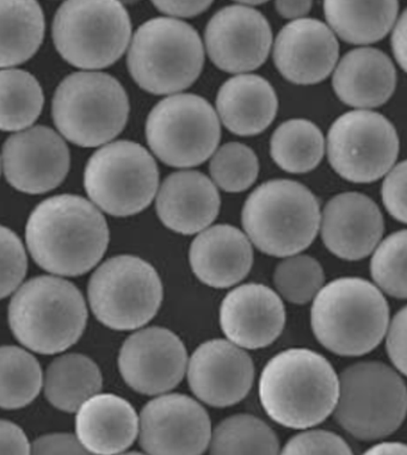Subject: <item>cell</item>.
<instances>
[{
    "label": "cell",
    "mask_w": 407,
    "mask_h": 455,
    "mask_svg": "<svg viewBox=\"0 0 407 455\" xmlns=\"http://www.w3.org/2000/svg\"><path fill=\"white\" fill-rule=\"evenodd\" d=\"M335 34L318 20L300 19L277 35L275 65L287 81L299 85L318 84L331 75L339 60Z\"/></svg>",
    "instance_id": "20"
},
{
    "label": "cell",
    "mask_w": 407,
    "mask_h": 455,
    "mask_svg": "<svg viewBox=\"0 0 407 455\" xmlns=\"http://www.w3.org/2000/svg\"><path fill=\"white\" fill-rule=\"evenodd\" d=\"M88 308L78 288L68 281L40 276L13 295L9 324L16 339L40 354L64 352L84 332Z\"/></svg>",
    "instance_id": "4"
},
{
    "label": "cell",
    "mask_w": 407,
    "mask_h": 455,
    "mask_svg": "<svg viewBox=\"0 0 407 455\" xmlns=\"http://www.w3.org/2000/svg\"><path fill=\"white\" fill-rule=\"evenodd\" d=\"M191 269L197 279L214 288L235 286L252 268L251 242L231 225H217L201 232L190 246Z\"/></svg>",
    "instance_id": "23"
},
{
    "label": "cell",
    "mask_w": 407,
    "mask_h": 455,
    "mask_svg": "<svg viewBox=\"0 0 407 455\" xmlns=\"http://www.w3.org/2000/svg\"><path fill=\"white\" fill-rule=\"evenodd\" d=\"M333 89L347 106L377 108L391 99L396 72L391 59L375 48H358L344 55L335 75Z\"/></svg>",
    "instance_id": "25"
},
{
    "label": "cell",
    "mask_w": 407,
    "mask_h": 455,
    "mask_svg": "<svg viewBox=\"0 0 407 455\" xmlns=\"http://www.w3.org/2000/svg\"><path fill=\"white\" fill-rule=\"evenodd\" d=\"M316 197L301 183L273 180L246 200L243 226L259 251L275 257L298 255L315 241L320 228Z\"/></svg>",
    "instance_id": "5"
},
{
    "label": "cell",
    "mask_w": 407,
    "mask_h": 455,
    "mask_svg": "<svg viewBox=\"0 0 407 455\" xmlns=\"http://www.w3.org/2000/svg\"><path fill=\"white\" fill-rule=\"evenodd\" d=\"M387 354L396 370L406 373V307H403L388 324Z\"/></svg>",
    "instance_id": "41"
},
{
    "label": "cell",
    "mask_w": 407,
    "mask_h": 455,
    "mask_svg": "<svg viewBox=\"0 0 407 455\" xmlns=\"http://www.w3.org/2000/svg\"><path fill=\"white\" fill-rule=\"evenodd\" d=\"M30 455H93L71 434H50L38 437Z\"/></svg>",
    "instance_id": "40"
},
{
    "label": "cell",
    "mask_w": 407,
    "mask_h": 455,
    "mask_svg": "<svg viewBox=\"0 0 407 455\" xmlns=\"http://www.w3.org/2000/svg\"><path fill=\"white\" fill-rule=\"evenodd\" d=\"M280 455H354L349 444L328 430H309L291 437Z\"/></svg>",
    "instance_id": "38"
},
{
    "label": "cell",
    "mask_w": 407,
    "mask_h": 455,
    "mask_svg": "<svg viewBox=\"0 0 407 455\" xmlns=\"http://www.w3.org/2000/svg\"><path fill=\"white\" fill-rule=\"evenodd\" d=\"M211 175L215 184L227 193H240L256 182L259 172L255 152L240 142H228L211 159Z\"/></svg>",
    "instance_id": "35"
},
{
    "label": "cell",
    "mask_w": 407,
    "mask_h": 455,
    "mask_svg": "<svg viewBox=\"0 0 407 455\" xmlns=\"http://www.w3.org/2000/svg\"><path fill=\"white\" fill-rule=\"evenodd\" d=\"M211 2H153V5L165 15L173 17H195L210 9Z\"/></svg>",
    "instance_id": "43"
},
{
    "label": "cell",
    "mask_w": 407,
    "mask_h": 455,
    "mask_svg": "<svg viewBox=\"0 0 407 455\" xmlns=\"http://www.w3.org/2000/svg\"><path fill=\"white\" fill-rule=\"evenodd\" d=\"M392 47L400 68L406 69V12L400 17L393 31Z\"/></svg>",
    "instance_id": "44"
},
{
    "label": "cell",
    "mask_w": 407,
    "mask_h": 455,
    "mask_svg": "<svg viewBox=\"0 0 407 455\" xmlns=\"http://www.w3.org/2000/svg\"><path fill=\"white\" fill-rule=\"evenodd\" d=\"M44 36L43 9L34 0H0V68L29 60Z\"/></svg>",
    "instance_id": "28"
},
{
    "label": "cell",
    "mask_w": 407,
    "mask_h": 455,
    "mask_svg": "<svg viewBox=\"0 0 407 455\" xmlns=\"http://www.w3.org/2000/svg\"><path fill=\"white\" fill-rule=\"evenodd\" d=\"M406 231L395 232L375 250L371 263V276L386 294L405 299L406 288Z\"/></svg>",
    "instance_id": "36"
},
{
    "label": "cell",
    "mask_w": 407,
    "mask_h": 455,
    "mask_svg": "<svg viewBox=\"0 0 407 455\" xmlns=\"http://www.w3.org/2000/svg\"><path fill=\"white\" fill-rule=\"evenodd\" d=\"M363 455H407L405 443H384L375 444Z\"/></svg>",
    "instance_id": "46"
},
{
    "label": "cell",
    "mask_w": 407,
    "mask_h": 455,
    "mask_svg": "<svg viewBox=\"0 0 407 455\" xmlns=\"http://www.w3.org/2000/svg\"><path fill=\"white\" fill-rule=\"evenodd\" d=\"M323 244L339 259L358 260L371 255L384 234L378 204L360 193H344L323 208Z\"/></svg>",
    "instance_id": "21"
},
{
    "label": "cell",
    "mask_w": 407,
    "mask_h": 455,
    "mask_svg": "<svg viewBox=\"0 0 407 455\" xmlns=\"http://www.w3.org/2000/svg\"><path fill=\"white\" fill-rule=\"evenodd\" d=\"M3 168L8 182L20 192L47 193L60 186L68 173V148L51 128H30L6 140Z\"/></svg>",
    "instance_id": "17"
},
{
    "label": "cell",
    "mask_w": 407,
    "mask_h": 455,
    "mask_svg": "<svg viewBox=\"0 0 407 455\" xmlns=\"http://www.w3.org/2000/svg\"><path fill=\"white\" fill-rule=\"evenodd\" d=\"M120 455H145V454L139 453V451H130V453H124V454H120Z\"/></svg>",
    "instance_id": "48"
},
{
    "label": "cell",
    "mask_w": 407,
    "mask_h": 455,
    "mask_svg": "<svg viewBox=\"0 0 407 455\" xmlns=\"http://www.w3.org/2000/svg\"><path fill=\"white\" fill-rule=\"evenodd\" d=\"M276 10L284 19H298L311 12L312 2H276Z\"/></svg>",
    "instance_id": "45"
},
{
    "label": "cell",
    "mask_w": 407,
    "mask_h": 455,
    "mask_svg": "<svg viewBox=\"0 0 407 455\" xmlns=\"http://www.w3.org/2000/svg\"><path fill=\"white\" fill-rule=\"evenodd\" d=\"M210 415L188 395H160L139 419V437L148 455H202L210 446Z\"/></svg>",
    "instance_id": "14"
},
{
    "label": "cell",
    "mask_w": 407,
    "mask_h": 455,
    "mask_svg": "<svg viewBox=\"0 0 407 455\" xmlns=\"http://www.w3.org/2000/svg\"><path fill=\"white\" fill-rule=\"evenodd\" d=\"M333 415L346 432L362 441L384 439L405 419L407 392L398 371L368 361L346 368L339 377Z\"/></svg>",
    "instance_id": "8"
},
{
    "label": "cell",
    "mask_w": 407,
    "mask_h": 455,
    "mask_svg": "<svg viewBox=\"0 0 407 455\" xmlns=\"http://www.w3.org/2000/svg\"><path fill=\"white\" fill-rule=\"evenodd\" d=\"M325 141L322 131L311 121L288 120L274 132L270 155L284 172L305 173L312 172L323 157Z\"/></svg>",
    "instance_id": "30"
},
{
    "label": "cell",
    "mask_w": 407,
    "mask_h": 455,
    "mask_svg": "<svg viewBox=\"0 0 407 455\" xmlns=\"http://www.w3.org/2000/svg\"><path fill=\"white\" fill-rule=\"evenodd\" d=\"M89 301L95 317L108 328L139 329L162 305V280L151 264L139 257H114L93 273Z\"/></svg>",
    "instance_id": "11"
},
{
    "label": "cell",
    "mask_w": 407,
    "mask_h": 455,
    "mask_svg": "<svg viewBox=\"0 0 407 455\" xmlns=\"http://www.w3.org/2000/svg\"><path fill=\"white\" fill-rule=\"evenodd\" d=\"M138 433L137 411L118 395H93L76 413V440L93 455L120 454L133 444Z\"/></svg>",
    "instance_id": "24"
},
{
    "label": "cell",
    "mask_w": 407,
    "mask_h": 455,
    "mask_svg": "<svg viewBox=\"0 0 407 455\" xmlns=\"http://www.w3.org/2000/svg\"><path fill=\"white\" fill-rule=\"evenodd\" d=\"M243 5H259V4H264V2H245V3H243Z\"/></svg>",
    "instance_id": "47"
},
{
    "label": "cell",
    "mask_w": 407,
    "mask_h": 455,
    "mask_svg": "<svg viewBox=\"0 0 407 455\" xmlns=\"http://www.w3.org/2000/svg\"><path fill=\"white\" fill-rule=\"evenodd\" d=\"M146 138L156 157L173 168H194L207 161L221 138L217 111L193 93L160 100L146 123Z\"/></svg>",
    "instance_id": "12"
},
{
    "label": "cell",
    "mask_w": 407,
    "mask_h": 455,
    "mask_svg": "<svg viewBox=\"0 0 407 455\" xmlns=\"http://www.w3.org/2000/svg\"><path fill=\"white\" fill-rule=\"evenodd\" d=\"M26 238L30 255L41 268L55 275L79 276L102 259L109 244V228L92 203L65 194L35 208Z\"/></svg>",
    "instance_id": "1"
},
{
    "label": "cell",
    "mask_w": 407,
    "mask_h": 455,
    "mask_svg": "<svg viewBox=\"0 0 407 455\" xmlns=\"http://www.w3.org/2000/svg\"><path fill=\"white\" fill-rule=\"evenodd\" d=\"M220 324L229 342L239 348H266L283 331L286 308L269 287L243 284L222 300Z\"/></svg>",
    "instance_id": "19"
},
{
    "label": "cell",
    "mask_w": 407,
    "mask_h": 455,
    "mask_svg": "<svg viewBox=\"0 0 407 455\" xmlns=\"http://www.w3.org/2000/svg\"><path fill=\"white\" fill-rule=\"evenodd\" d=\"M204 64L200 35L189 24L169 17L142 24L128 53L132 77L153 95H170L189 88Z\"/></svg>",
    "instance_id": "6"
},
{
    "label": "cell",
    "mask_w": 407,
    "mask_h": 455,
    "mask_svg": "<svg viewBox=\"0 0 407 455\" xmlns=\"http://www.w3.org/2000/svg\"><path fill=\"white\" fill-rule=\"evenodd\" d=\"M217 108L222 124L231 133L252 137L273 124L278 102L267 79L240 75L228 79L219 90Z\"/></svg>",
    "instance_id": "26"
},
{
    "label": "cell",
    "mask_w": 407,
    "mask_h": 455,
    "mask_svg": "<svg viewBox=\"0 0 407 455\" xmlns=\"http://www.w3.org/2000/svg\"><path fill=\"white\" fill-rule=\"evenodd\" d=\"M323 12L332 30L353 44H370L384 39L398 19L399 3L328 0Z\"/></svg>",
    "instance_id": "27"
},
{
    "label": "cell",
    "mask_w": 407,
    "mask_h": 455,
    "mask_svg": "<svg viewBox=\"0 0 407 455\" xmlns=\"http://www.w3.org/2000/svg\"><path fill=\"white\" fill-rule=\"evenodd\" d=\"M40 363L19 347H0V408L15 410L30 404L43 388Z\"/></svg>",
    "instance_id": "33"
},
{
    "label": "cell",
    "mask_w": 407,
    "mask_h": 455,
    "mask_svg": "<svg viewBox=\"0 0 407 455\" xmlns=\"http://www.w3.org/2000/svg\"><path fill=\"white\" fill-rule=\"evenodd\" d=\"M217 187L204 173L180 172L164 180L156 196V213L170 230L182 235L204 231L220 211Z\"/></svg>",
    "instance_id": "22"
},
{
    "label": "cell",
    "mask_w": 407,
    "mask_h": 455,
    "mask_svg": "<svg viewBox=\"0 0 407 455\" xmlns=\"http://www.w3.org/2000/svg\"><path fill=\"white\" fill-rule=\"evenodd\" d=\"M210 455H280L276 433L259 417L240 413L211 430Z\"/></svg>",
    "instance_id": "31"
},
{
    "label": "cell",
    "mask_w": 407,
    "mask_h": 455,
    "mask_svg": "<svg viewBox=\"0 0 407 455\" xmlns=\"http://www.w3.org/2000/svg\"><path fill=\"white\" fill-rule=\"evenodd\" d=\"M132 23L126 8L114 0H69L59 8L53 40L68 64L106 68L126 52Z\"/></svg>",
    "instance_id": "9"
},
{
    "label": "cell",
    "mask_w": 407,
    "mask_h": 455,
    "mask_svg": "<svg viewBox=\"0 0 407 455\" xmlns=\"http://www.w3.org/2000/svg\"><path fill=\"white\" fill-rule=\"evenodd\" d=\"M208 55L217 68L229 73L255 71L266 62L273 44L269 23L262 13L245 5L226 6L206 28Z\"/></svg>",
    "instance_id": "16"
},
{
    "label": "cell",
    "mask_w": 407,
    "mask_h": 455,
    "mask_svg": "<svg viewBox=\"0 0 407 455\" xmlns=\"http://www.w3.org/2000/svg\"><path fill=\"white\" fill-rule=\"evenodd\" d=\"M406 162L396 165L386 177L382 186V200L386 210L400 222H406Z\"/></svg>",
    "instance_id": "39"
},
{
    "label": "cell",
    "mask_w": 407,
    "mask_h": 455,
    "mask_svg": "<svg viewBox=\"0 0 407 455\" xmlns=\"http://www.w3.org/2000/svg\"><path fill=\"white\" fill-rule=\"evenodd\" d=\"M311 324L320 345L330 352L361 356L380 345L389 324V307L373 283L343 277L315 295Z\"/></svg>",
    "instance_id": "3"
},
{
    "label": "cell",
    "mask_w": 407,
    "mask_h": 455,
    "mask_svg": "<svg viewBox=\"0 0 407 455\" xmlns=\"http://www.w3.org/2000/svg\"><path fill=\"white\" fill-rule=\"evenodd\" d=\"M27 255L15 232L0 226V299L17 290L27 274Z\"/></svg>",
    "instance_id": "37"
},
{
    "label": "cell",
    "mask_w": 407,
    "mask_h": 455,
    "mask_svg": "<svg viewBox=\"0 0 407 455\" xmlns=\"http://www.w3.org/2000/svg\"><path fill=\"white\" fill-rule=\"evenodd\" d=\"M339 375L320 354L284 350L267 363L259 379V399L267 416L291 429L320 425L336 408Z\"/></svg>",
    "instance_id": "2"
},
{
    "label": "cell",
    "mask_w": 407,
    "mask_h": 455,
    "mask_svg": "<svg viewBox=\"0 0 407 455\" xmlns=\"http://www.w3.org/2000/svg\"><path fill=\"white\" fill-rule=\"evenodd\" d=\"M118 367L128 387L139 394H165L182 381L188 354L179 336L153 326L128 337L118 356Z\"/></svg>",
    "instance_id": "15"
},
{
    "label": "cell",
    "mask_w": 407,
    "mask_h": 455,
    "mask_svg": "<svg viewBox=\"0 0 407 455\" xmlns=\"http://www.w3.org/2000/svg\"><path fill=\"white\" fill-rule=\"evenodd\" d=\"M158 184L155 159L133 141L104 146L90 158L84 173L90 199L114 217L140 213L155 199Z\"/></svg>",
    "instance_id": "10"
},
{
    "label": "cell",
    "mask_w": 407,
    "mask_h": 455,
    "mask_svg": "<svg viewBox=\"0 0 407 455\" xmlns=\"http://www.w3.org/2000/svg\"><path fill=\"white\" fill-rule=\"evenodd\" d=\"M44 102L43 88L29 72L0 71V131L26 130L40 116Z\"/></svg>",
    "instance_id": "32"
},
{
    "label": "cell",
    "mask_w": 407,
    "mask_h": 455,
    "mask_svg": "<svg viewBox=\"0 0 407 455\" xmlns=\"http://www.w3.org/2000/svg\"><path fill=\"white\" fill-rule=\"evenodd\" d=\"M26 434L15 423L0 419V455H30Z\"/></svg>",
    "instance_id": "42"
},
{
    "label": "cell",
    "mask_w": 407,
    "mask_h": 455,
    "mask_svg": "<svg viewBox=\"0 0 407 455\" xmlns=\"http://www.w3.org/2000/svg\"><path fill=\"white\" fill-rule=\"evenodd\" d=\"M52 110L55 126L68 141L97 148L126 126L130 102L124 86L107 73L76 72L59 85Z\"/></svg>",
    "instance_id": "7"
},
{
    "label": "cell",
    "mask_w": 407,
    "mask_h": 455,
    "mask_svg": "<svg viewBox=\"0 0 407 455\" xmlns=\"http://www.w3.org/2000/svg\"><path fill=\"white\" fill-rule=\"evenodd\" d=\"M103 379L99 366L88 356L68 354L48 366L44 392L48 402L66 412H75L99 395Z\"/></svg>",
    "instance_id": "29"
},
{
    "label": "cell",
    "mask_w": 407,
    "mask_h": 455,
    "mask_svg": "<svg viewBox=\"0 0 407 455\" xmlns=\"http://www.w3.org/2000/svg\"><path fill=\"white\" fill-rule=\"evenodd\" d=\"M329 162L344 180L371 183L391 172L399 156L395 128L381 114L354 110L339 117L328 135Z\"/></svg>",
    "instance_id": "13"
},
{
    "label": "cell",
    "mask_w": 407,
    "mask_h": 455,
    "mask_svg": "<svg viewBox=\"0 0 407 455\" xmlns=\"http://www.w3.org/2000/svg\"><path fill=\"white\" fill-rule=\"evenodd\" d=\"M188 381L200 401L214 408L242 402L251 391L255 366L245 350L226 339H211L195 350Z\"/></svg>",
    "instance_id": "18"
},
{
    "label": "cell",
    "mask_w": 407,
    "mask_h": 455,
    "mask_svg": "<svg viewBox=\"0 0 407 455\" xmlns=\"http://www.w3.org/2000/svg\"><path fill=\"white\" fill-rule=\"evenodd\" d=\"M325 275L318 260L309 256H291L275 269L274 283L281 297L295 305H305L315 298Z\"/></svg>",
    "instance_id": "34"
}]
</instances>
